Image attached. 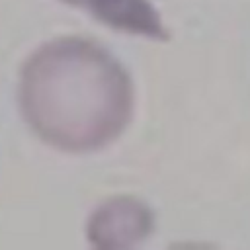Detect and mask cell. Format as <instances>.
<instances>
[{"instance_id": "1", "label": "cell", "mask_w": 250, "mask_h": 250, "mask_svg": "<svg viewBox=\"0 0 250 250\" xmlns=\"http://www.w3.org/2000/svg\"><path fill=\"white\" fill-rule=\"evenodd\" d=\"M20 109L29 129L64 152L113 143L133 117L129 72L100 43L57 37L37 47L20 72Z\"/></svg>"}, {"instance_id": "2", "label": "cell", "mask_w": 250, "mask_h": 250, "mask_svg": "<svg viewBox=\"0 0 250 250\" xmlns=\"http://www.w3.org/2000/svg\"><path fill=\"white\" fill-rule=\"evenodd\" d=\"M154 230L152 209L129 195H117L100 203L86 225V234L96 248H133Z\"/></svg>"}, {"instance_id": "3", "label": "cell", "mask_w": 250, "mask_h": 250, "mask_svg": "<svg viewBox=\"0 0 250 250\" xmlns=\"http://www.w3.org/2000/svg\"><path fill=\"white\" fill-rule=\"evenodd\" d=\"M68 6L86 10L98 21L131 35L168 41L170 31L162 23L150 0H61Z\"/></svg>"}]
</instances>
